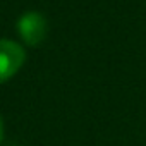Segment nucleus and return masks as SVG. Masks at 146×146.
<instances>
[{
	"label": "nucleus",
	"mask_w": 146,
	"mask_h": 146,
	"mask_svg": "<svg viewBox=\"0 0 146 146\" xmlns=\"http://www.w3.org/2000/svg\"><path fill=\"white\" fill-rule=\"evenodd\" d=\"M26 60L24 48L12 40H0V84L17 74Z\"/></svg>",
	"instance_id": "obj_1"
},
{
	"label": "nucleus",
	"mask_w": 146,
	"mask_h": 146,
	"mask_svg": "<svg viewBox=\"0 0 146 146\" xmlns=\"http://www.w3.org/2000/svg\"><path fill=\"white\" fill-rule=\"evenodd\" d=\"M16 29L21 36V40L29 45V46H36L40 45L45 36H46V31H48V24H46V19L36 12V11H28L24 12L19 19H17V24H16Z\"/></svg>",
	"instance_id": "obj_2"
},
{
	"label": "nucleus",
	"mask_w": 146,
	"mask_h": 146,
	"mask_svg": "<svg viewBox=\"0 0 146 146\" xmlns=\"http://www.w3.org/2000/svg\"><path fill=\"white\" fill-rule=\"evenodd\" d=\"M4 139V122H2V117H0V143Z\"/></svg>",
	"instance_id": "obj_3"
}]
</instances>
